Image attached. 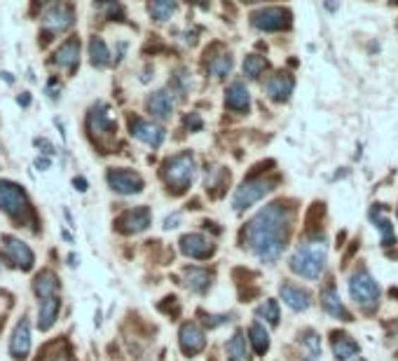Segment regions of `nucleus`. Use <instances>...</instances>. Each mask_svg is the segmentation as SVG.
Instances as JSON below:
<instances>
[{"mask_svg":"<svg viewBox=\"0 0 398 361\" xmlns=\"http://www.w3.org/2000/svg\"><path fill=\"white\" fill-rule=\"evenodd\" d=\"M265 69H267V59L260 54H248L244 59V73L248 78H260Z\"/></svg>","mask_w":398,"mask_h":361,"instance_id":"nucleus-32","label":"nucleus"},{"mask_svg":"<svg viewBox=\"0 0 398 361\" xmlns=\"http://www.w3.org/2000/svg\"><path fill=\"white\" fill-rule=\"evenodd\" d=\"M251 24L260 31H284L291 26V12L284 7H263L251 14Z\"/></svg>","mask_w":398,"mask_h":361,"instance_id":"nucleus-6","label":"nucleus"},{"mask_svg":"<svg viewBox=\"0 0 398 361\" xmlns=\"http://www.w3.org/2000/svg\"><path fill=\"white\" fill-rule=\"evenodd\" d=\"M258 316H263V319H267L272 326H277L279 324V303L277 300H265V303L258 307V312H255Z\"/></svg>","mask_w":398,"mask_h":361,"instance_id":"nucleus-34","label":"nucleus"},{"mask_svg":"<svg viewBox=\"0 0 398 361\" xmlns=\"http://www.w3.org/2000/svg\"><path fill=\"white\" fill-rule=\"evenodd\" d=\"M54 361H71V359H66V357H59V359H54Z\"/></svg>","mask_w":398,"mask_h":361,"instance_id":"nucleus-45","label":"nucleus"},{"mask_svg":"<svg viewBox=\"0 0 398 361\" xmlns=\"http://www.w3.org/2000/svg\"><path fill=\"white\" fill-rule=\"evenodd\" d=\"M321 307L326 309L330 316H335V319H342V321H351V314L347 312V307L342 305L340 296H337V289L335 284H328L326 289L321 291Z\"/></svg>","mask_w":398,"mask_h":361,"instance_id":"nucleus-16","label":"nucleus"},{"mask_svg":"<svg viewBox=\"0 0 398 361\" xmlns=\"http://www.w3.org/2000/svg\"><path fill=\"white\" fill-rule=\"evenodd\" d=\"M186 124H188L190 129H202V117H199L197 113H190L186 117Z\"/></svg>","mask_w":398,"mask_h":361,"instance_id":"nucleus-37","label":"nucleus"},{"mask_svg":"<svg viewBox=\"0 0 398 361\" xmlns=\"http://www.w3.org/2000/svg\"><path fill=\"white\" fill-rule=\"evenodd\" d=\"M115 225H117V230L124 232V235L143 232L145 227L150 225V209L148 206H136V209L124 211L122 216L115 220Z\"/></svg>","mask_w":398,"mask_h":361,"instance_id":"nucleus-9","label":"nucleus"},{"mask_svg":"<svg viewBox=\"0 0 398 361\" xmlns=\"http://www.w3.org/2000/svg\"><path fill=\"white\" fill-rule=\"evenodd\" d=\"M349 296H351L354 303L363 309V312H373V309H378L380 286L370 277V272H368V270L354 272L351 279H349Z\"/></svg>","mask_w":398,"mask_h":361,"instance_id":"nucleus-4","label":"nucleus"},{"mask_svg":"<svg viewBox=\"0 0 398 361\" xmlns=\"http://www.w3.org/2000/svg\"><path fill=\"white\" fill-rule=\"evenodd\" d=\"M213 275L204 268H186V286L195 293H204L211 286Z\"/></svg>","mask_w":398,"mask_h":361,"instance_id":"nucleus-25","label":"nucleus"},{"mask_svg":"<svg viewBox=\"0 0 398 361\" xmlns=\"http://www.w3.org/2000/svg\"><path fill=\"white\" fill-rule=\"evenodd\" d=\"M370 218H373L375 223H378V227H380V232H382V244L389 247V244H392V242L396 239V235H394L392 223H389V218H385V209H373V211H370Z\"/></svg>","mask_w":398,"mask_h":361,"instance_id":"nucleus-30","label":"nucleus"},{"mask_svg":"<svg viewBox=\"0 0 398 361\" xmlns=\"http://www.w3.org/2000/svg\"><path fill=\"white\" fill-rule=\"evenodd\" d=\"M148 10L155 21H167V19H171V14L176 12V3H150Z\"/></svg>","mask_w":398,"mask_h":361,"instance_id":"nucleus-35","label":"nucleus"},{"mask_svg":"<svg viewBox=\"0 0 398 361\" xmlns=\"http://www.w3.org/2000/svg\"><path fill=\"white\" fill-rule=\"evenodd\" d=\"M5 251L14 263L19 265L21 270H31L35 258H33V251H31V247H28V244H24V242L17 239V237H7L5 239Z\"/></svg>","mask_w":398,"mask_h":361,"instance_id":"nucleus-19","label":"nucleus"},{"mask_svg":"<svg viewBox=\"0 0 398 361\" xmlns=\"http://www.w3.org/2000/svg\"><path fill=\"white\" fill-rule=\"evenodd\" d=\"M108 183L120 195H136L143 190V179L136 172H129V169H110Z\"/></svg>","mask_w":398,"mask_h":361,"instance_id":"nucleus-8","label":"nucleus"},{"mask_svg":"<svg viewBox=\"0 0 398 361\" xmlns=\"http://www.w3.org/2000/svg\"><path fill=\"white\" fill-rule=\"evenodd\" d=\"M291 232V211L284 202L265 206L251 218L244 230L246 247L263 263H275L284 254L286 239Z\"/></svg>","mask_w":398,"mask_h":361,"instance_id":"nucleus-1","label":"nucleus"},{"mask_svg":"<svg viewBox=\"0 0 398 361\" xmlns=\"http://www.w3.org/2000/svg\"><path fill=\"white\" fill-rule=\"evenodd\" d=\"M73 186H76L80 193H85V190H87V181L85 179H76V181H73Z\"/></svg>","mask_w":398,"mask_h":361,"instance_id":"nucleus-41","label":"nucleus"},{"mask_svg":"<svg viewBox=\"0 0 398 361\" xmlns=\"http://www.w3.org/2000/svg\"><path fill=\"white\" fill-rule=\"evenodd\" d=\"M162 174H164L169 190H174L176 195H183L193 186L195 174H197V162L193 158V153L186 150V153H179V155H174V158H169L164 162Z\"/></svg>","mask_w":398,"mask_h":361,"instance_id":"nucleus-3","label":"nucleus"},{"mask_svg":"<svg viewBox=\"0 0 398 361\" xmlns=\"http://www.w3.org/2000/svg\"><path fill=\"white\" fill-rule=\"evenodd\" d=\"M131 136L138 138V141L152 146V148H159L162 141H164V129L155 122H145V120H131Z\"/></svg>","mask_w":398,"mask_h":361,"instance_id":"nucleus-13","label":"nucleus"},{"mask_svg":"<svg viewBox=\"0 0 398 361\" xmlns=\"http://www.w3.org/2000/svg\"><path fill=\"white\" fill-rule=\"evenodd\" d=\"M31 345H33L31 321H28V316H21L17 329H14V333H12V343H10L12 357L17 361H24L28 357V352H31Z\"/></svg>","mask_w":398,"mask_h":361,"instance_id":"nucleus-10","label":"nucleus"},{"mask_svg":"<svg viewBox=\"0 0 398 361\" xmlns=\"http://www.w3.org/2000/svg\"><path fill=\"white\" fill-rule=\"evenodd\" d=\"M225 352L230 361H246L248 359V352H246V338L244 333H234L230 341L225 345Z\"/></svg>","mask_w":398,"mask_h":361,"instance_id":"nucleus-28","label":"nucleus"},{"mask_svg":"<svg viewBox=\"0 0 398 361\" xmlns=\"http://www.w3.org/2000/svg\"><path fill=\"white\" fill-rule=\"evenodd\" d=\"M248 338H251V345H253L255 355H265V352L270 350V333L265 331V326H260V324H251Z\"/></svg>","mask_w":398,"mask_h":361,"instance_id":"nucleus-27","label":"nucleus"},{"mask_svg":"<svg viewBox=\"0 0 398 361\" xmlns=\"http://www.w3.org/2000/svg\"><path fill=\"white\" fill-rule=\"evenodd\" d=\"M227 321H230V316H225V314H220V316H209V314H204V324H206V326H209V329H213V326H220V324H227Z\"/></svg>","mask_w":398,"mask_h":361,"instance_id":"nucleus-36","label":"nucleus"},{"mask_svg":"<svg viewBox=\"0 0 398 361\" xmlns=\"http://www.w3.org/2000/svg\"><path fill=\"white\" fill-rule=\"evenodd\" d=\"M35 167H38V169H40V172H45V169L49 167V160H45V158L35 160Z\"/></svg>","mask_w":398,"mask_h":361,"instance_id":"nucleus-42","label":"nucleus"},{"mask_svg":"<svg viewBox=\"0 0 398 361\" xmlns=\"http://www.w3.org/2000/svg\"><path fill=\"white\" fill-rule=\"evenodd\" d=\"M80 61V40H66L61 47L54 52V64L64 66V69H76Z\"/></svg>","mask_w":398,"mask_h":361,"instance_id":"nucleus-23","label":"nucleus"},{"mask_svg":"<svg viewBox=\"0 0 398 361\" xmlns=\"http://www.w3.org/2000/svg\"><path fill=\"white\" fill-rule=\"evenodd\" d=\"M0 209L12 216H24L28 211V197L24 188L10 181H0Z\"/></svg>","mask_w":398,"mask_h":361,"instance_id":"nucleus-7","label":"nucleus"},{"mask_svg":"<svg viewBox=\"0 0 398 361\" xmlns=\"http://www.w3.org/2000/svg\"><path fill=\"white\" fill-rule=\"evenodd\" d=\"M90 129H92L94 136H106V134H113V131H115V122L110 120V113H108V108L103 106V103H99V106L92 108Z\"/></svg>","mask_w":398,"mask_h":361,"instance_id":"nucleus-21","label":"nucleus"},{"mask_svg":"<svg viewBox=\"0 0 398 361\" xmlns=\"http://www.w3.org/2000/svg\"><path fill=\"white\" fill-rule=\"evenodd\" d=\"M179 343H181V350L186 357H195L199 355L204 348H206V338H204V331L197 326V324L188 321L181 326V333H179Z\"/></svg>","mask_w":398,"mask_h":361,"instance_id":"nucleus-11","label":"nucleus"},{"mask_svg":"<svg viewBox=\"0 0 398 361\" xmlns=\"http://www.w3.org/2000/svg\"><path fill=\"white\" fill-rule=\"evenodd\" d=\"M213 247L211 244V239H206L204 235H183L181 237V251L183 256H188V258H197V261H204V258H209L213 254Z\"/></svg>","mask_w":398,"mask_h":361,"instance_id":"nucleus-12","label":"nucleus"},{"mask_svg":"<svg viewBox=\"0 0 398 361\" xmlns=\"http://www.w3.org/2000/svg\"><path fill=\"white\" fill-rule=\"evenodd\" d=\"M179 220H181V216H179V213H174V216H169V218L164 220V227H167V230H171V227L179 225Z\"/></svg>","mask_w":398,"mask_h":361,"instance_id":"nucleus-39","label":"nucleus"},{"mask_svg":"<svg viewBox=\"0 0 398 361\" xmlns=\"http://www.w3.org/2000/svg\"><path fill=\"white\" fill-rule=\"evenodd\" d=\"M328 261V244L323 237L305 239L291 256V270L305 279H319L326 270Z\"/></svg>","mask_w":398,"mask_h":361,"instance_id":"nucleus-2","label":"nucleus"},{"mask_svg":"<svg viewBox=\"0 0 398 361\" xmlns=\"http://www.w3.org/2000/svg\"><path fill=\"white\" fill-rule=\"evenodd\" d=\"M293 87H296V80H293L289 73H277L272 76L267 83H265V92L272 101H289L293 94Z\"/></svg>","mask_w":398,"mask_h":361,"instance_id":"nucleus-15","label":"nucleus"},{"mask_svg":"<svg viewBox=\"0 0 398 361\" xmlns=\"http://www.w3.org/2000/svg\"><path fill=\"white\" fill-rule=\"evenodd\" d=\"M33 291H35V296H38L40 300L56 298V293H59V277L54 275V272L42 270L40 275L35 277V282H33Z\"/></svg>","mask_w":398,"mask_h":361,"instance_id":"nucleus-22","label":"nucleus"},{"mask_svg":"<svg viewBox=\"0 0 398 361\" xmlns=\"http://www.w3.org/2000/svg\"><path fill=\"white\" fill-rule=\"evenodd\" d=\"M277 183L270 179H248L237 188V193L232 197V206L234 211H244L251 204L260 202L265 195H270L275 190Z\"/></svg>","mask_w":398,"mask_h":361,"instance_id":"nucleus-5","label":"nucleus"},{"mask_svg":"<svg viewBox=\"0 0 398 361\" xmlns=\"http://www.w3.org/2000/svg\"><path fill=\"white\" fill-rule=\"evenodd\" d=\"M59 307H61V300L59 298H47V300H42V305H40V321H38V326L42 331H47L54 326V321H56V314H59Z\"/></svg>","mask_w":398,"mask_h":361,"instance_id":"nucleus-26","label":"nucleus"},{"mask_svg":"<svg viewBox=\"0 0 398 361\" xmlns=\"http://www.w3.org/2000/svg\"><path fill=\"white\" fill-rule=\"evenodd\" d=\"M225 106L234 110V113H248L251 108V94L244 83H232L225 92Z\"/></svg>","mask_w":398,"mask_h":361,"instance_id":"nucleus-18","label":"nucleus"},{"mask_svg":"<svg viewBox=\"0 0 398 361\" xmlns=\"http://www.w3.org/2000/svg\"><path fill=\"white\" fill-rule=\"evenodd\" d=\"M28 101H31V99H28V94H21V97H19V103H21V106H28Z\"/></svg>","mask_w":398,"mask_h":361,"instance_id":"nucleus-43","label":"nucleus"},{"mask_svg":"<svg viewBox=\"0 0 398 361\" xmlns=\"http://www.w3.org/2000/svg\"><path fill=\"white\" fill-rule=\"evenodd\" d=\"M90 57H92V64L97 66V69H106V66L110 64V49L106 47V42H103L101 38H92Z\"/></svg>","mask_w":398,"mask_h":361,"instance_id":"nucleus-29","label":"nucleus"},{"mask_svg":"<svg viewBox=\"0 0 398 361\" xmlns=\"http://www.w3.org/2000/svg\"><path fill=\"white\" fill-rule=\"evenodd\" d=\"M59 92H61V85H59V80H49V83H47V97L56 99Z\"/></svg>","mask_w":398,"mask_h":361,"instance_id":"nucleus-38","label":"nucleus"},{"mask_svg":"<svg viewBox=\"0 0 398 361\" xmlns=\"http://www.w3.org/2000/svg\"><path fill=\"white\" fill-rule=\"evenodd\" d=\"M0 76H3L5 83H14V76H10V73H0Z\"/></svg>","mask_w":398,"mask_h":361,"instance_id":"nucleus-44","label":"nucleus"},{"mask_svg":"<svg viewBox=\"0 0 398 361\" xmlns=\"http://www.w3.org/2000/svg\"><path fill=\"white\" fill-rule=\"evenodd\" d=\"M73 21H76L73 10L66 5H52L45 10V14H42V24H45V28H49V31H66V28L73 26Z\"/></svg>","mask_w":398,"mask_h":361,"instance_id":"nucleus-14","label":"nucleus"},{"mask_svg":"<svg viewBox=\"0 0 398 361\" xmlns=\"http://www.w3.org/2000/svg\"><path fill=\"white\" fill-rule=\"evenodd\" d=\"M358 361H366V359H358Z\"/></svg>","mask_w":398,"mask_h":361,"instance_id":"nucleus-46","label":"nucleus"},{"mask_svg":"<svg viewBox=\"0 0 398 361\" xmlns=\"http://www.w3.org/2000/svg\"><path fill=\"white\" fill-rule=\"evenodd\" d=\"M279 293H282L284 303L289 305L291 309H296V312H302V309H307L312 305V298H309V293L302 289V286H296L291 282H286L279 286Z\"/></svg>","mask_w":398,"mask_h":361,"instance_id":"nucleus-17","label":"nucleus"},{"mask_svg":"<svg viewBox=\"0 0 398 361\" xmlns=\"http://www.w3.org/2000/svg\"><path fill=\"white\" fill-rule=\"evenodd\" d=\"M333 355L340 361H347L358 355V343L347 333H333Z\"/></svg>","mask_w":398,"mask_h":361,"instance_id":"nucleus-24","label":"nucleus"},{"mask_svg":"<svg viewBox=\"0 0 398 361\" xmlns=\"http://www.w3.org/2000/svg\"><path fill=\"white\" fill-rule=\"evenodd\" d=\"M145 106H148L150 115H155L157 120H169L171 113H174V99H171V94L164 92V90L152 92Z\"/></svg>","mask_w":398,"mask_h":361,"instance_id":"nucleus-20","label":"nucleus"},{"mask_svg":"<svg viewBox=\"0 0 398 361\" xmlns=\"http://www.w3.org/2000/svg\"><path fill=\"white\" fill-rule=\"evenodd\" d=\"M230 71H232V59H230V54L213 57L211 61H209V73H211L213 78H225Z\"/></svg>","mask_w":398,"mask_h":361,"instance_id":"nucleus-33","label":"nucleus"},{"mask_svg":"<svg viewBox=\"0 0 398 361\" xmlns=\"http://www.w3.org/2000/svg\"><path fill=\"white\" fill-rule=\"evenodd\" d=\"M35 146H38V148H45V153H54V148H52V143H47L45 138H35Z\"/></svg>","mask_w":398,"mask_h":361,"instance_id":"nucleus-40","label":"nucleus"},{"mask_svg":"<svg viewBox=\"0 0 398 361\" xmlns=\"http://www.w3.org/2000/svg\"><path fill=\"white\" fill-rule=\"evenodd\" d=\"M302 352H305V361H316L321 357V338L314 331H307L302 338Z\"/></svg>","mask_w":398,"mask_h":361,"instance_id":"nucleus-31","label":"nucleus"}]
</instances>
